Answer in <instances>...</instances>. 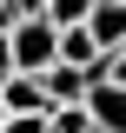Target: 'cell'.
<instances>
[{
    "mask_svg": "<svg viewBox=\"0 0 126 133\" xmlns=\"http://www.w3.org/2000/svg\"><path fill=\"white\" fill-rule=\"evenodd\" d=\"M7 47H13V73H40V66L60 60V27H53L47 14H27L7 33Z\"/></svg>",
    "mask_w": 126,
    "mask_h": 133,
    "instance_id": "cell-1",
    "label": "cell"
},
{
    "mask_svg": "<svg viewBox=\"0 0 126 133\" xmlns=\"http://www.w3.org/2000/svg\"><path fill=\"white\" fill-rule=\"evenodd\" d=\"M86 113H93V133H126V80L93 73V87H86Z\"/></svg>",
    "mask_w": 126,
    "mask_h": 133,
    "instance_id": "cell-2",
    "label": "cell"
},
{
    "mask_svg": "<svg viewBox=\"0 0 126 133\" xmlns=\"http://www.w3.org/2000/svg\"><path fill=\"white\" fill-rule=\"evenodd\" d=\"M40 87H47V107H60V100H86L93 73H86V66H66V60H53V66H40Z\"/></svg>",
    "mask_w": 126,
    "mask_h": 133,
    "instance_id": "cell-3",
    "label": "cell"
},
{
    "mask_svg": "<svg viewBox=\"0 0 126 133\" xmlns=\"http://www.w3.org/2000/svg\"><path fill=\"white\" fill-rule=\"evenodd\" d=\"M86 33L100 40V53L126 47V0H93V14H86Z\"/></svg>",
    "mask_w": 126,
    "mask_h": 133,
    "instance_id": "cell-4",
    "label": "cell"
},
{
    "mask_svg": "<svg viewBox=\"0 0 126 133\" xmlns=\"http://www.w3.org/2000/svg\"><path fill=\"white\" fill-rule=\"evenodd\" d=\"M60 60L86 66V73H106V53H100V40L86 33V20H80V27H60Z\"/></svg>",
    "mask_w": 126,
    "mask_h": 133,
    "instance_id": "cell-5",
    "label": "cell"
},
{
    "mask_svg": "<svg viewBox=\"0 0 126 133\" xmlns=\"http://www.w3.org/2000/svg\"><path fill=\"white\" fill-rule=\"evenodd\" d=\"M0 100H7V113H47L40 73H7V80H0Z\"/></svg>",
    "mask_w": 126,
    "mask_h": 133,
    "instance_id": "cell-6",
    "label": "cell"
},
{
    "mask_svg": "<svg viewBox=\"0 0 126 133\" xmlns=\"http://www.w3.org/2000/svg\"><path fill=\"white\" fill-rule=\"evenodd\" d=\"M47 133H93L86 100H60V107H47Z\"/></svg>",
    "mask_w": 126,
    "mask_h": 133,
    "instance_id": "cell-7",
    "label": "cell"
},
{
    "mask_svg": "<svg viewBox=\"0 0 126 133\" xmlns=\"http://www.w3.org/2000/svg\"><path fill=\"white\" fill-rule=\"evenodd\" d=\"M86 14H93V0H47V20L53 27H80Z\"/></svg>",
    "mask_w": 126,
    "mask_h": 133,
    "instance_id": "cell-8",
    "label": "cell"
},
{
    "mask_svg": "<svg viewBox=\"0 0 126 133\" xmlns=\"http://www.w3.org/2000/svg\"><path fill=\"white\" fill-rule=\"evenodd\" d=\"M0 133H47V113H7Z\"/></svg>",
    "mask_w": 126,
    "mask_h": 133,
    "instance_id": "cell-9",
    "label": "cell"
},
{
    "mask_svg": "<svg viewBox=\"0 0 126 133\" xmlns=\"http://www.w3.org/2000/svg\"><path fill=\"white\" fill-rule=\"evenodd\" d=\"M20 20H27V14H20L13 0H0V33H13V27H20Z\"/></svg>",
    "mask_w": 126,
    "mask_h": 133,
    "instance_id": "cell-10",
    "label": "cell"
},
{
    "mask_svg": "<svg viewBox=\"0 0 126 133\" xmlns=\"http://www.w3.org/2000/svg\"><path fill=\"white\" fill-rule=\"evenodd\" d=\"M106 73H113V80H126V47H113V53H106Z\"/></svg>",
    "mask_w": 126,
    "mask_h": 133,
    "instance_id": "cell-11",
    "label": "cell"
},
{
    "mask_svg": "<svg viewBox=\"0 0 126 133\" xmlns=\"http://www.w3.org/2000/svg\"><path fill=\"white\" fill-rule=\"evenodd\" d=\"M13 73V47H7V33H0V80Z\"/></svg>",
    "mask_w": 126,
    "mask_h": 133,
    "instance_id": "cell-12",
    "label": "cell"
},
{
    "mask_svg": "<svg viewBox=\"0 0 126 133\" xmlns=\"http://www.w3.org/2000/svg\"><path fill=\"white\" fill-rule=\"evenodd\" d=\"M13 7H20V14H47V0H13Z\"/></svg>",
    "mask_w": 126,
    "mask_h": 133,
    "instance_id": "cell-13",
    "label": "cell"
},
{
    "mask_svg": "<svg viewBox=\"0 0 126 133\" xmlns=\"http://www.w3.org/2000/svg\"><path fill=\"white\" fill-rule=\"evenodd\" d=\"M0 120H7V100H0Z\"/></svg>",
    "mask_w": 126,
    "mask_h": 133,
    "instance_id": "cell-14",
    "label": "cell"
}]
</instances>
